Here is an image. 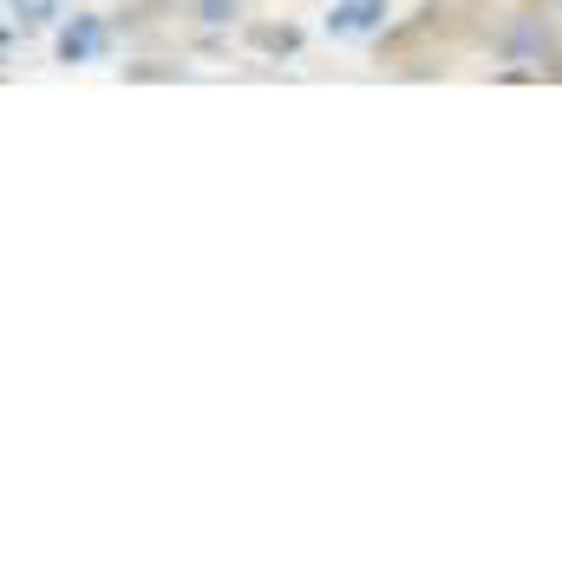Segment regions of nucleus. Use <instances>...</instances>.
Here are the masks:
<instances>
[{"label":"nucleus","instance_id":"f257e3e1","mask_svg":"<svg viewBox=\"0 0 562 562\" xmlns=\"http://www.w3.org/2000/svg\"><path fill=\"white\" fill-rule=\"evenodd\" d=\"M105 53H112L105 13H72V20L53 33V59H59V66H99Z\"/></svg>","mask_w":562,"mask_h":562},{"label":"nucleus","instance_id":"f03ea898","mask_svg":"<svg viewBox=\"0 0 562 562\" xmlns=\"http://www.w3.org/2000/svg\"><path fill=\"white\" fill-rule=\"evenodd\" d=\"M386 13H393V0H334L327 7V40H340V46L380 40L386 33Z\"/></svg>","mask_w":562,"mask_h":562},{"label":"nucleus","instance_id":"7ed1b4c3","mask_svg":"<svg viewBox=\"0 0 562 562\" xmlns=\"http://www.w3.org/2000/svg\"><path fill=\"white\" fill-rule=\"evenodd\" d=\"M249 46L269 53V59H294V53H301V33H294V26H256Z\"/></svg>","mask_w":562,"mask_h":562},{"label":"nucleus","instance_id":"20e7f679","mask_svg":"<svg viewBox=\"0 0 562 562\" xmlns=\"http://www.w3.org/2000/svg\"><path fill=\"white\" fill-rule=\"evenodd\" d=\"M7 7H13V20H20L26 33H33V26H53V20L66 13V0H7Z\"/></svg>","mask_w":562,"mask_h":562},{"label":"nucleus","instance_id":"39448f33","mask_svg":"<svg viewBox=\"0 0 562 562\" xmlns=\"http://www.w3.org/2000/svg\"><path fill=\"white\" fill-rule=\"evenodd\" d=\"M190 13H196L203 26H236V20H243V0H190Z\"/></svg>","mask_w":562,"mask_h":562}]
</instances>
